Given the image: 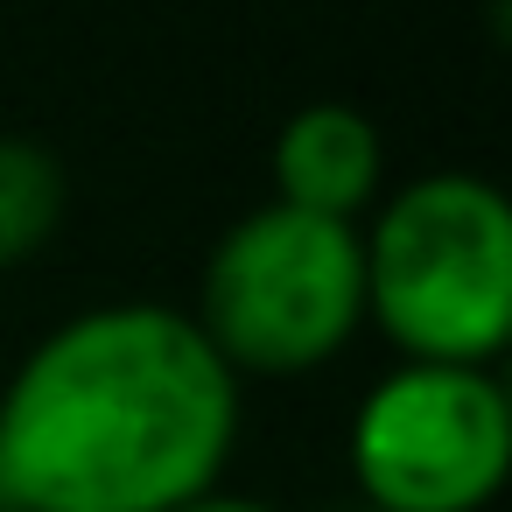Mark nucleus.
<instances>
[{
	"mask_svg": "<svg viewBox=\"0 0 512 512\" xmlns=\"http://www.w3.org/2000/svg\"><path fill=\"white\" fill-rule=\"evenodd\" d=\"M239 442V372L197 316L106 302L57 323L0 400L8 512H183Z\"/></svg>",
	"mask_w": 512,
	"mask_h": 512,
	"instance_id": "obj_1",
	"label": "nucleus"
},
{
	"mask_svg": "<svg viewBox=\"0 0 512 512\" xmlns=\"http://www.w3.org/2000/svg\"><path fill=\"white\" fill-rule=\"evenodd\" d=\"M365 246V316L407 365H484L512 337V211L484 176L407 183Z\"/></svg>",
	"mask_w": 512,
	"mask_h": 512,
	"instance_id": "obj_2",
	"label": "nucleus"
},
{
	"mask_svg": "<svg viewBox=\"0 0 512 512\" xmlns=\"http://www.w3.org/2000/svg\"><path fill=\"white\" fill-rule=\"evenodd\" d=\"M365 316V246L337 218H309L288 204L246 211L211 267L197 330L232 372H309Z\"/></svg>",
	"mask_w": 512,
	"mask_h": 512,
	"instance_id": "obj_3",
	"label": "nucleus"
},
{
	"mask_svg": "<svg viewBox=\"0 0 512 512\" xmlns=\"http://www.w3.org/2000/svg\"><path fill=\"white\" fill-rule=\"evenodd\" d=\"M512 470V400L484 365H400L351 421L365 512H477Z\"/></svg>",
	"mask_w": 512,
	"mask_h": 512,
	"instance_id": "obj_4",
	"label": "nucleus"
},
{
	"mask_svg": "<svg viewBox=\"0 0 512 512\" xmlns=\"http://www.w3.org/2000/svg\"><path fill=\"white\" fill-rule=\"evenodd\" d=\"M274 204L351 225L379 190V134L358 106H302L274 141Z\"/></svg>",
	"mask_w": 512,
	"mask_h": 512,
	"instance_id": "obj_5",
	"label": "nucleus"
},
{
	"mask_svg": "<svg viewBox=\"0 0 512 512\" xmlns=\"http://www.w3.org/2000/svg\"><path fill=\"white\" fill-rule=\"evenodd\" d=\"M64 225V169L36 141H0V267L29 260Z\"/></svg>",
	"mask_w": 512,
	"mask_h": 512,
	"instance_id": "obj_6",
	"label": "nucleus"
},
{
	"mask_svg": "<svg viewBox=\"0 0 512 512\" xmlns=\"http://www.w3.org/2000/svg\"><path fill=\"white\" fill-rule=\"evenodd\" d=\"M183 512H274V505H260V498H225V491H204V498H190Z\"/></svg>",
	"mask_w": 512,
	"mask_h": 512,
	"instance_id": "obj_7",
	"label": "nucleus"
}]
</instances>
